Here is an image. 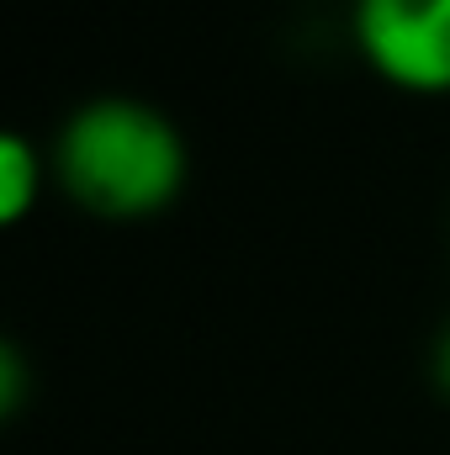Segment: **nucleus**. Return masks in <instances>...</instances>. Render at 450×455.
I'll return each mask as SVG.
<instances>
[{
    "label": "nucleus",
    "mask_w": 450,
    "mask_h": 455,
    "mask_svg": "<svg viewBox=\"0 0 450 455\" xmlns=\"http://www.w3.org/2000/svg\"><path fill=\"white\" fill-rule=\"evenodd\" d=\"M191 154L170 116L133 96H96L59 127L53 175L69 202L107 223L165 212L186 186Z\"/></svg>",
    "instance_id": "nucleus-1"
},
{
    "label": "nucleus",
    "mask_w": 450,
    "mask_h": 455,
    "mask_svg": "<svg viewBox=\"0 0 450 455\" xmlns=\"http://www.w3.org/2000/svg\"><path fill=\"white\" fill-rule=\"evenodd\" d=\"M350 37L360 59L398 91H450V0H355Z\"/></svg>",
    "instance_id": "nucleus-2"
},
{
    "label": "nucleus",
    "mask_w": 450,
    "mask_h": 455,
    "mask_svg": "<svg viewBox=\"0 0 450 455\" xmlns=\"http://www.w3.org/2000/svg\"><path fill=\"white\" fill-rule=\"evenodd\" d=\"M37 196H43V154L21 132H5L0 138V218L21 223Z\"/></svg>",
    "instance_id": "nucleus-3"
},
{
    "label": "nucleus",
    "mask_w": 450,
    "mask_h": 455,
    "mask_svg": "<svg viewBox=\"0 0 450 455\" xmlns=\"http://www.w3.org/2000/svg\"><path fill=\"white\" fill-rule=\"evenodd\" d=\"M21 403H27V360H21L16 344H5L0 349V413L11 419Z\"/></svg>",
    "instance_id": "nucleus-4"
},
{
    "label": "nucleus",
    "mask_w": 450,
    "mask_h": 455,
    "mask_svg": "<svg viewBox=\"0 0 450 455\" xmlns=\"http://www.w3.org/2000/svg\"><path fill=\"white\" fill-rule=\"evenodd\" d=\"M430 381H435L440 397H450V323L440 329V339H435V349H430Z\"/></svg>",
    "instance_id": "nucleus-5"
}]
</instances>
